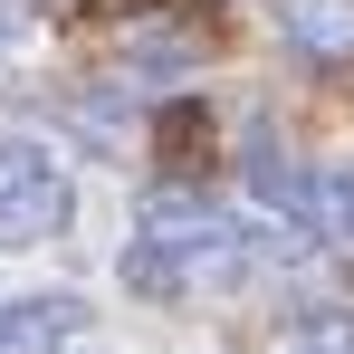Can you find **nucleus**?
Here are the masks:
<instances>
[{
  "label": "nucleus",
  "instance_id": "nucleus-1",
  "mask_svg": "<svg viewBox=\"0 0 354 354\" xmlns=\"http://www.w3.org/2000/svg\"><path fill=\"white\" fill-rule=\"evenodd\" d=\"M77 221V182L48 144L29 134H0V249H39Z\"/></svg>",
  "mask_w": 354,
  "mask_h": 354
},
{
  "label": "nucleus",
  "instance_id": "nucleus-2",
  "mask_svg": "<svg viewBox=\"0 0 354 354\" xmlns=\"http://www.w3.org/2000/svg\"><path fill=\"white\" fill-rule=\"evenodd\" d=\"M239 173H249V201H259V221H278L288 239H316V230H326V201H316V173H297V163L278 153V144H268V134L249 144V163H239Z\"/></svg>",
  "mask_w": 354,
  "mask_h": 354
},
{
  "label": "nucleus",
  "instance_id": "nucleus-3",
  "mask_svg": "<svg viewBox=\"0 0 354 354\" xmlns=\"http://www.w3.org/2000/svg\"><path fill=\"white\" fill-rule=\"evenodd\" d=\"M86 335V306L67 288H39V297H0V354H67Z\"/></svg>",
  "mask_w": 354,
  "mask_h": 354
},
{
  "label": "nucleus",
  "instance_id": "nucleus-4",
  "mask_svg": "<svg viewBox=\"0 0 354 354\" xmlns=\"http://www.w3.org/2000/svg\"><path fill=\"white\" fill-rule=\"evenodd\" d=\"M278 39L297 58H354V0H278Z\"/></svg>",
  "mask_w": 354,
  "mask_h": 354
},
{
  "label": "nucleus",
  "instance_id": "nucleus-5",
  "mask_svg": "<svg viewBox=\"0 0 354 354\" xmlns=\"http://www.w3.org/2000/svg\"><path fill=\"white\" fill-rule=\"evenodd\" d=\"M115 288H124V297H144V306H173V297H192V268H182L163 239L124 230V249H115Z\"/></svg>",
  "mask_w": 354,
  "mask_h": 354
},
{
  "label": "nucleus",
  "instance_id": "nucleus-6",
  "mask_svg": "<svg viewBox=\"0 0 354 354\" xmlns=\"http://www.w3.org/2000/svg\"><path fill=\"white\" fill-rule=\"evenodd\" d=\"M316 201H326V230H335V239H354V153L316 173Z\"/></svg>",
  "mask_w": 354,
  "mask_h": 354
},
{
  "label": "nucleus",
  "instance_id": "nucleus-7",
  "mask_svg": "<svg viewBox=\"0 0 354 354\" xmlns=\"http://www.w3.org/2000/svg\"><path fill=\"white\" fill-rule=\"evenodd\" d=\"M288 354H354V335H345V326H326V335H297Z\"/></svg>",
  "mask_w": 354,
  "mask_h": 354
},
{
  "label": "nucleus",
  "instance_id": "nucleus-8",
  "mask_svg": "<svg viewBox=\"0 0 354 354\" xmlns=\"http://www.w3.org/2000/svg\"><path fill=\"white\" fill-rule=\"evenodd\" d=\"M67 354H96V345H67Z\"/></svg>",
  "mask_w": 354,
  "mask_h": 354
}]
</instances>
